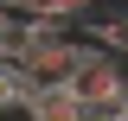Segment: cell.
I'll list each match as a JSON object with an SVG mask.
<instances>
[{
    "instance_id": "6da1fadb",
    "label": "cell",
    "mask_w": 128,
    "mask_h": 121,
    "mask_svg": "<svg viewBox=\"0 0 128 121\" xmlns=\"http://www.w3.org/2000/svg\"><path fill=\"white\" fill-rule=\"evenodd\" d=\"M90 51V38H70L64 32V19H32V32H26V45L13 51V64L32 76V83H70V70H77V58Z\"/></svg>"
},
{
    "instance_id": "7a4b0ae2",
    "label": "cell",
    "mask_w": 128,
    "mask_h": 121,
    "mask_svg": "<svg viewBox=\"0 0 128 121\" xmlns=\"http://www.w3.org/2000/svg\"><path fill=\"white\" fill-rule=\"evenodd\" d=\"M70 89H77V102L90 108L96 121L115 115V108L128 102V58L109 51V45H90V51L77 58V70H70Z\"/></svg>"
},
{
    "instance_id": "3957f363",
    "label": "cell",
    "mask_w": 128,
    "mask_h": 121,
    "mask_svg": "<svg viewBox=\"0 0 128 121\" xmlns=\"http://www.w3.org/2000/svg\"><path fill=\"white\" fill-rule=\"evenodd\" d=\"M26 121H96L90 108L77 102V89L70 83H38V89L26 96V108H19Z\"/></svg>"
},
{
    "instance_id": "277c9868",
    "label": "cell",
    "mask_w": 128,
    "mask_h": 121,
    "mask_svg": "<svg viewBox=\"0 0 128 121\" xmlns=\"http://www.w3.org/2000/svg\"><path fill=\"white\" fill-rule=\"evenodd\" d=\"M19 13H32V19H83V13H96V0H13Z\"/></svg>"
},
{
    "instance_id": "5b68a950",
    "label": "cell",
    "mask_w": 128,
    "mask_h": 121,
    "mask_svg": "<svg viewBox=\"0 0 128 121\" xmlns=\"http://www.w3.org/2000/svg\"><path fill=\"white\" fill-rule=\"evenodd\" d=\"M32 89H38V83H32L13 58H0V115H6V108H26V96H32Z\"/></svg>"
}]
</instances>
